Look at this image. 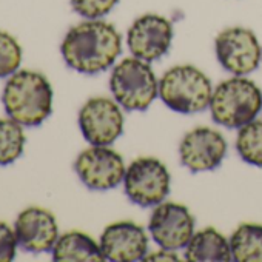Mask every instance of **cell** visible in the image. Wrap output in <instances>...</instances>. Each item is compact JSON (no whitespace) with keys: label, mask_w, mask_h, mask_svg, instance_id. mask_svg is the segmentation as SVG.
<instances>
[{"label":"cell","mask_w":262,"mask_h":262,"mask_svg":"<svg viewBox=\"0 0 262 262\" xmlns=\"http://www.w3.org/2000/svg\"><path fill=\"white\" fill-rule=\"evenodd\" d=\"M123 188L133 204L156 207L170 193V173L159 159L139 158L126 167Z\"/></svg>","instance_id":"cell-6"},{"label":"cell","mask_w":262,"mask_h":262,"mask_svg":"<svg viewBox=\"0 0 262 262\" xmlns=\"http://www.w3.org/2000/svg\"><path fill=\"white\" fill-rule=\"evenodd\" d=\"M153 241L165 250L187 247L194 234V217L187 207L174 202H161L148 222Z\"/></svg>","instance_id":"cell-11"},{"label":"cell","mask_w":262,"mask_h":262,"mask_svg":"<svg viewBox=\"0 0 262 262\" xmlns=\"http://www.w3.org/2000/svg\"><path fill=\"white\" fill-rule=\"evenodd\" d=\"M262 110V93L253 80L244 76L221 82L211 94L210 111L216 123L241 128L256 119Z\"/></svg>","instance_id":"cell-3"},{"label":"cell","mask_w":262,"mask_h":262,"mask_svg":"<svg viewBox=\"0 0 262 262\" xmlns=\"http://www.w3.org/2000/svg\"><path fill=\"white\" fill-rule=\"evenodd\" d=\"M53 259L57 262H102L105 254L100 244L82 231L62 234L53 247Z\"/></svg>","instance_id":"cell-16"},{"label":"cell","mask_w":262,"mask_h":262,"mask_svg":"<svg viewBox=\"0 0 262 262\" xmlns=\"http://www.w3.org/2000/svg\"><path fill=\"white\" fill-rule=\"evenodd\" d=\"M216 57L228 73L245 76L257 70L262 57L260 45L253 31L233 27L217 34L214 40Z\"/></svg>","instance_id":"cell-7"},{"label":"cell","mask_w":262,"mask_h":262,"mask_svg":"<svg viewBox=\"0 0 262 262\" xmlns=\"http://www.w3.org/2000/svg\"><path fill=\"white\" fill-rule=\"evenodd\" d=\"M185 259L190 262H230L233 260L230 241L216 228H204L191 236L185 247Z\"/></svg>","instance_id":"cell-15"},{"label":"cell","mask_w":262,"mask_h":262,"mask_svg":"<svg viewBox=\"0 0 262 262\" xmlns=\"http://www.w3.org/2000/svg\"><path fill=\"white\" fill-rule=\"evenodd\" d=\"M24 125L14 119H0V167L16 162L25 148Z\"/></svg>","instance_id":"cell-18"},{"label":"cell","mask_w":262,"mask_h":262,"mask_svg":"<svg viewBox=\"0 0 262 262\" xmlns=\"http://www.w3.org/2000/svg\"><path fill=\"white\" fill-rule=\"evenodd\" d=\"M16 231L5 222H0V262H10L16 257L17 251Z\"/></svg>","instance_id":"cell-22"},{"label":"cell","mask_w":262,"mask_h":262,"mask_svg":"<svg viewBox=\"0 0 262 262\" xmlns=\"http://www.w3.org/2000/svg\"><path fill=\"white\" fill-rule=\"evenodd\" d=\"M105 259L113 262L144 260L148 253V236L145 230L129 221L108 225L100 236Z\"/></svg>","instance_id":"cell-13"},{"label":"cell","mask_w":262,"mask_h":262,"mask_svg":"<svg viewBox=\"0 0 262 262\" xmlns=\"http://www.w3.org/2000/svg\"><path fill=\"white\" fill-rule=\"evenodd\" d=\"M210 79L193 65H178L170 68L159 80V97L173 111L193 114L210 106Z\"/></svg>","instance_id":"cell-4"},{"label":"cell","mask_w":262,"mask_h":262,"mask_svg":"<svg viewBox=\"0 0 262 262\" xmlns=\"http://www.w3.org/2000/svg\"><path fill=\"white\" fill-rule=\"evenodd\" d=\"M74 170L79 179L96 191L116 188L123 182L126 171L122 156L108 145H93L83 150L74 162Z\"/></svg>","instance_id":"cell-8"},{"label":"cell","mask_w":262,"mask_h":262,"mask_svg":"<svg viewBox=\"0 0 262 262\" xmlns=\"http://www.w3.org/2000/svg\"><path fill=\"white\" fill-rule=\"evenodd\" d=\"M119 0H71L73 10L85 19H102L117 5Z\"/></svg>","instance_id":"cell-21"},{"label":"cell","mask_w":262,"mask_h":262,"mask_svg":"<svg viewBox=\"0 0 262 262\" xmlns=\"http://www.w3.org/2000/svg\"><path fill=\"white\" fill-rule=\"evenodd\" d=\"M173 36V25L167 17L159 14H144L129 27L126 43L135 57L153 62L167 54Z\"/></svg>","instance_id":"cell-10"},{"label":"cell","mask_w":262,"mask_h":262,"mask_svg":"<svg viewBox=\"0 0 262 262\" xmlns=\"http://www.w3.org/2000/svg\"><path fill=\"white\" fill-rule=\"evenodd\" d=\"M227 155V141L219 131L199 126L187 133L179 145V158L191 173L214 170Z\"/></svg>","instance_id":"cell-12"},{"label":"cell","mask_w":262,"mask_h":262,"mask_svg":"<svg viewBox=\"0 0 262 262\" xmlns=\"http://www.w3.org/2000/svg\"><path fill=\"white\" fill-rule=\"evenodd\" d=\"M79 126L91 145H111L123 131V114L117 102L93 97L79 113Z\"/></svg>","instance_id":"cell-9"},{"label":"cell","mask_w":262,"mask_h":262,"mask_svg":"<svg viewBox=\"0 0 262 262\" xmlns=\"http://www.w3.org/2000/svg\"><path fill=\"white\" fill-rule=\"evenodd\" d=\"M22 63V48L19 42L0 30V79L14 74Z\"/></svg>","instance_id":"cell-20"},{"label":"cell","mask_w":262,"mask_h":262,"mask_svg":"<svg viewBox=\"0 0 262 262\" xmlns=\"http://www.w3.org/2000/svg\"><path fill=\"white\" fill-rule=\"evenodd\" d=\"M144 260H179V257L173 253V250H165L162 248L161 251H155L151 254L147 253Z\"/></svg>","instance_id":"cell-23"},{"label":"cell","mask_w":262,"mask_h":262,"mask_svg":"<svg viewBox=\"0 0 262 262\" xmlns=\"http://www.w3.org/2000/svg\"><path fill=\"white\" fill-rule=\"evenodd\" d=\"M122 51V37L114 25L86 19L73 27L62 40L65 63L82 74H97L113 67Z\"/></svg>","instance_id":"cell-1"},{"label":"cell","mask_w":262,"mask_h":262,"mask_svg":"<svg viewBox=\"0 0 262 262\" xmlns=\"http://www.w3.org/2000/svg\"><path fill=\"white\" fill-rule=\"evenodd\" d=\"M2 100L11 119L24 126H37L53 111V88L43 74L17 70L8 79Z\"/></svg>","instance_id":"cell-2"},{"label":"cell","mask_w":262,"mask_h":262,"mask_svg":"<svg viewBox=\"0 0 262 262\" xmlns=\"http://www.w3.org/2000/svg\"><path fill=\"white\" fill-rule=\"evenodd\" d=\"M236 151L244 162L262 168V120H251L239 128Z\"/></svg>","instance_id":"cell-19"},{"label":"cell","mask_w":262,"mask_h":262,"mask_svg":"<svg viewBox=\"0 0 262 262\" xmlns=\"http://www.w3.org/2000/svg\"><path fill=\"white\" fill-rule=\"evenodd\" d=\"M233 260L262 262V225L241 224L230 239Z\"/></svg>","instance_id":"cell-17"},{"label":"cell","mask_w":262,"mask_h":262,"mask_svg":"<svg viewBox=\"0 0 262 262\" xmlns=\"http://www.w3.org/2000/svg\"><path fill=\"white\" fill-rule=\"evenodd\" d=\"M110 90L126 111H145L159 96V82L147 60L126 57L114 67Z\"/></svg>","instance_id":"cell-5"},{"label":"cell","mask_w":262,"mask_h":262,"mask_svg":"<svg viewBox=\"0 0 262 262\" xmlns=\"http://www.w3.org/2000/svg\"><path fill=\"white\" fill-rule=\"evenodd\" d=\"M19 245L30 253L51 251L59 239L56 217L45 208L30 207L24 210L14 225Z\"/></svg>","instance_id":"cell-14"}]
</instances>
